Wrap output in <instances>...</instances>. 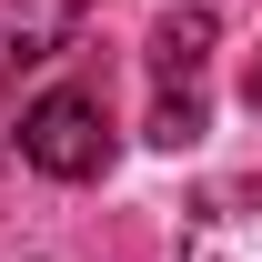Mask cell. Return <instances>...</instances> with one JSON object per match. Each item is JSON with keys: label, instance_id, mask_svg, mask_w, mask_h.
Instances as JSON below:
<instances>
[{"label": "cell", "instance_id": "5b68a950", "mask_svg": "<svg viewBox=\"0 0 262 262\" xmlns=\"http://www.w3.org/2000/svg\"><path fill=\"white\" fill-rule=\"evenodd\" d=\"M242 101H252V111H262V61H252V81H242Z\"/></svg>", "mask_w": 262, "mask_h": 262}, {"label": "cell", "instance_id": "3957f363", "mask_svg": "<svg viewBox=\"0 0 262 262\" xmlns=\"http://www.w3.org/2000/svg\"><path fill=\"white\" fill-rule=\"evenodd\" d=\"M202 61H212V10H171L151 31V71L182 91V81H202Z\"/></svg>", "mask_w": 262, "mask_h": 262}, {"label": "cell", "instance_id": "277c9868", "mask_svg": "<svg viewBox=\"0 0 262 262\" xmlns=\"http://www.w3.org/2000/svg\"><path fill=\"white\" fill-rule=\"evenodd\" d=\"M151 141H162V151H192V141H202V91H192V81H182V91H162Z\"/></svg>", "mask_w": 262, "mask_h": 262}, {"label": "cell", "instance_id": "6da1fadb", "mask_svg": "<svg viewBox=\"0 0 262 262\" xmlns=\"http://www.w3.org/2000/svg\"><path fill=\"white\" fill-rule=\"evenodd\" d=\"M20 162L51 171V182H91V171L111 162V111H101V91H40L31 111H20Z\"/></svg>", "mask_w": 262, "mask_h": 262}, {"label": "cell", "instance_id": "7a4b0ae2", "mask_svg": "<svg viewBox=\"0 0 262 262\" xmlns=\"http://www.w3.org/2000/svg\"><path fill=\"white\" fill-rule=\"evenodd\" d=\"M71 31H81V0H0V81L51 61Z\"/></svg>", "mask_w": 262, "mask_h": 262}]
</instances>
